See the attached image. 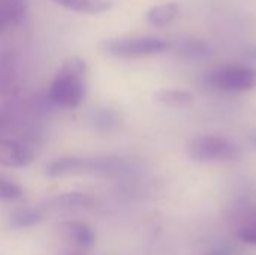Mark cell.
Wrapping results in <instances>:
<instances>
[{
	"instance_id": "1",
	"label": "cell",
	"mask_w": 256,
	"mask_h": 255,
	"mask_svg": "<svg viewBox=\"0 0 256 255\" xmlns=\"http://www.w3.org/2000/svg\"><path fill=\"white\" fill-rule=\"evenodd\" d=\"M87 65L80 57H70L57 71L48 89V99L62 108H76L86 96Z\"/></svg>"
},
{
	"instance_id": "2",
	"label": "cell",
	"mask_w": 256,
	"mask_h": 255,
	"mask_svg": "<svg viewBox=\"0 0 256 255\" xmlns=\"http://www.w3.org/2000/svg\"><path fill=\"white\" fill-rule=\"evenodd\" d=\"M186 152L192 161L202 164H228L243 156L242 147L222 135H198L189 141Z\"/></svg>"
},
{
	"instance_id": "3",
	"label": "cell",
	"mask_w": 256,
	"mask_h": 255,
	"mask_svg": "<svg viewBox=\"0 0 256 255\" xmlns=\"http://www.w3.org/2000/svg\"><path fill=\"white\" fill-rule=\"evenodd\" d=\"M168 42L156 36H126L111 38L100 42V48L105 54L122 59H135L160 54L168 48Z\"/></svg>"
},
{
	"instance_id": "4",
	"label": "cell",
	"mask_w": 256,
	"mask_h": 255,
	"mask_svg": "<svg viewBox=\"0 0 256 255\" xmlns=\"http://www.w3.org/2000/svg\"><path fill=\"white\" fill-rule=\"evenodd\" d=\"M207 83L222 92L243 93L256 89V68L246 65L219 66L208 72Z\"/></svg>"
},
{
	"instance_id": "5",
	"label": "cell",
	"mask_w": 256,
	"mask_h": 255,
	"mask_svg": "<svg viewBox=\"0 0 256 255\" xmlns=\"http://www.w3.org/2000/svg\"><path fill=\"white\" fill-rule=\"evenodd\" d=\"M122 162L116 158H78L66 156L52 161L46 174L50 177H62L70 174H87V173H111L120 168Z\"/></svg>"
},
{
	"instance_id": "6",
	"label": "cell",
	"mask_w": 256,
	"mask_h": 255,
	"mask_svg": "<svg viewBox=\"0 0 256 255\" xmlns=\"http://www.w3.org/2000/svg\"><path fill=\"white\" fill-rule=\"evenodd\" d=\"M33 161V152L28 146L16 140L0 138V165L9 168L27 167Z\"/></svg>"
},
{
	"instance_id": "7",
	"label": "cell",
	"mask_w": 256,
	"mask_h": 255,
	"mask_svg": "<svg viewBox=\"0 0 256 255\" xmlns=\"http://www.w3.org/2000/svg\"><path fill=\"white\" fill-rule=\"evenodd\" d=\"M52 3L78 14H90L98 15L112 9L111 0H51Z\"/></svg>"
},
{
	"instance_id": "8",
	"label": "cell",
	"mask_w": 256,
	"mask_h": 255,
	"mask_svg": "<svg viewBox=\"0 0 256 255\" xmlns=\"http://www.w3.org/2000/svg\"><path fill=\"white\" fill-rule=\"evenodd\" d=\"M178 14H180V6L174 2H166L152 6L146 14V20L148 24L154 27H165L172 21H176Z\"/></svg>"
},
{
	"instance_id": "9",
	"label": "cell",
	"mask_w": 256,
	"mask_h": 255,
	"mask_svg": "<svg viewBox=\"0 0 256 255\" xmlns=\"http://www.w3.org/2000/svg\"><path fill=\"white\" fill-rule=\"evenodd\" d=\"M16 80V60L12 51L0 50V98L8 95Z\"/></svg>"
},
{
	"instance_id": "10",
	"label": "cell",
	"mask_w": 256,
	"mask_h": 255,
	"mask_svg": "<svg viewBox=\"0 0 256 255\" xmlns=\"http://www.w3.org/2000/svg\"><path fill=\"white\" fill-rule=\"evenodd\" d=\"M154 101L171 108H184L194 104L195 96L184 89H160L153 95Z\"/></svg>"
},
{
	"instance_id": "11",
	"label": "cell",
	"mask_w": 256,
	"mask_h": 255,
	"mask_svg": "<svg viewBox=\"0 0 256 255\" xmlns=\"http://www.w3.org/2000/svg\"><path fill=\"white\" fill-rule=\"evenodd\" d=\"M27 14L26 0H0V17L4 27H15L21 24Z\"/></svg>"
},
{
	"instance_id": "12",
	"label": "cell",
	"mask_w": 256,
	"mask_h": 255,
	"mask_svg": "<svg viewBox=\"0 0 256 255\" xmlns=\"http://www.w3.org/2000/svg\"><path fill=\"white\" fill-rule=\"evenodd\" d=\"M50 209L54 210H70L76 207H90L93 204V198L82 192H68L50 200Z\"/></svg>"
},
{
	"instance_id": "13",
	"label": "cell",
	"mask_w": 256,
	"mask_h": 255,
	"mask_svg": "<svg viewBox=\"0 0 256 255\" xmlns=\"http://www.w3.org/2000/svg\"><path fill=\"white\" fill-rule=\"evenodd\" d=\"M66 231L69 233L74 243L81 246V248H92L96 242L94 231L84 222L70 221L66 224Z\"/></svg>"
},
{
	"instance_id": "14",
	"label": "cell",
	"mask_w": 256,
	"mask_h": 255,
	"mask_svg": "<svg viewBox=\"0 0 256 255\" xmlns=\"http://www.w3.org/2000/svg\"><path fill=\"white\" fill-rule=\"evenodd\" d=\"M180 53H182V56H184L188 59L200 60V59H206L212 54V47L202 39H188L182 44Z\"/></svg>"
},
{
	"instance_id": "15",
	"label": "cell",
	"mask_w": 256,
	"mask_h": 255,
	"mask_svg": "<svg viewBox=\"0 0 256 255\" xmlns=\"http://www.w3.org/2000/svg\"><path fill=\"white\" fill-rule=\"evenodd\" d=\"M42 221V215L36 210L32 209H26V210H20L12 216L10 225L14 228H27V227H33L34 224Z\"/></svg>"
},
{
	"instance_id": "16",
	"label": "cell",
	"mask_w": 256,
	"mask_h": 255,
	"mask_svg": "<svg viewBox=\"0 0 256 255\" xmlns=\"http://www.w3.org/2000/svg\"><path fill=\"white\" fill-rule=\"evenodd\" d=\"M22 197V189L12 180L0 179V200L15 201Z\"/></svg>"
},
{
	"instance_id": "17",
	"label": "cell",
	"mask_w": 256,
	"mask_h": 255,
	"mask_svg": "<svg viewBox=\"0 0 256 255\" xmlns=\"http://www.w3.org/2000/svg\"><path fill=\"white\" fill-rule=\"evenodd\" d=\"M237 237H238L240 242H243L246 245L256 246V222L242 227L238 230V233H237Z\"/></svg>"
},
{
	"instance_id": "18",
	"label": "cell",
	"mask_w": 256,
	"mask_h": 255,
	"mask_svg": "<svg viewBox=\"0 0 256 255\" xmlns=\"http://www.w3.org/2000/svg\"><path fill=\"white\" fill-rule=\"evenodd\" d=\"M204 255H238V251L231 245H224V246H218V248L212 249L210 252Z\"/></svg>"
},
{
	"instance_id": "19",
	"label": "cell",
	"mask_w": 256,
	"mask_h": 255,
	"mask_svg": "<svg viewBox=\"0 0 256 255\" xmlns=\"http://www.w3.org/2000/svg\"><path fill=\"white\" fill-rule=\"evenodd\" d=\"M4 29H6V27H4V24H3V20H2V17H0V35L4 32Z\"/></svg>"
},
{
	"instance_id": "20",
	"label": "cell",
	"mask_w": 256,
	"mask_h": 255,
	"mask_svg": "<svg viewBox=\"0 0 256 255\" xmlns=\"http://www.w3.org/2000/svg\"><path fill=\"white\" fill-rule=\"evenodd\" d=\"M250 143L256 147V134H252V135H250Z\"/></svg>"
},
{
	"instance_id": "21",
	"label": "cell",
	"mask_w": 256,
	"mask_h": 255,
	"mask_svg": "<svg viewBox=\"0 0 256 255\" xmlns=\"http://www.w3.org/2000/svg\"><path fill=\"white\" fill-rule=\"evenodd\" d=\"M2 123H3V117L0 116V126H2Z\"/></svg>"
}]
</instances>
